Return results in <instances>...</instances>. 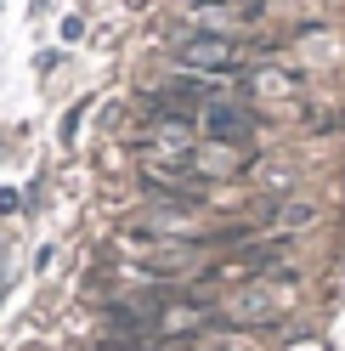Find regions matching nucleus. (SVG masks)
Wrapping results in <instances>:
<instances>
[{"label": "nucleus", "instance_id": "f257e3e1", "mask_svg": "<svg viewBox=\"0 0 345 351\" xmlns=\"http://www.w3.org/2000/svg\"><path fill=\"white\" fill-rule=\"evenodd\" d=\"M289 283L294 272H266V278H249L238 295L221 306V323H238V328H272L277 317L289 312Z\"/></svg>", "mask_w": 345, "mask_h": 351}, {"label": "nucleus", "instance_id": "f03ea898", "mask_svg": "<svg viewBox=\"0 0 345 351\" xmlns=\"http://www.w3.org/2000/svg\"><path fill=\"white\" fill-rule=\"evenodd\" d=\"M176 62H181V69L187 74H238L244 69V46H238V40H232V34H187L181 40V46H176Z\"/></svg>", "mask_w": 345, "mask_h": 351}, {"label": "nucleus", "instance_id": "7ed1b4c3", "mask_svg": "<svg viewBox=\"0 0 345 351\" xmlns=\"http://www.w3.org/2000/svg\"><path fill=\"white\" fill-rule=\"evenodd\" d=\"M199 125H204V136L209 142H249V130H255V114H244L238 102H209L204 114H199Z\"/></svg>", "mask_w": 345, "mask_h": 351}]
</instances>
